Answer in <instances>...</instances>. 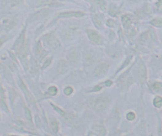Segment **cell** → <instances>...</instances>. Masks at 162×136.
Listing matches in <instances>:
<instances>
[{"label": "cell", "instance_id": "cell-17", "mask_svg": "<svg viewBox=\"0 0 162 136\" xmlns=\"http://www.w3.org/2000/svg\"><path fill=\"white\" fill-rule=\"evenodd\" d=\"M93 22L95 23V26L97 28H99V29L102 28V26H103V21H102V18L100 16L98 15V14H95L93 16Z\"/></svg>", "mask_w": 162, "mask_h": 136}, {"label": "cell", "instance_id": "cell-37", "mask_svg": "<svg viewBox=\"0 0 162 136\" xmlns=\"http://www.w3.org/2000/svg\"><path fill=\"white\" fill-rule=\"evenodd\" d=\"M52 106H53V107H54V108H55V110H57V111H58V112H59V113L60 114H61V115H65V112H64V111H62V110H61V109H60V108H59V107H56V106H54L53 105V104H52Z\"/></svg>", "mask_w": 162, "mask_h": 136}, {"label": "cell", "instance_id": "cell-3", "mask_svg": "<svg viewBox=\"0 0 162 136\" xmlns=\"http://www.w3.org/2000/svg\"><path fill=\"white\" fill-rule=\"evenodd\" d=\"M109 104V99L107 96H102L95 100V109L97 111H103L107 107Z\"/></svg>", "mask_w": 162, "mask_h": 136}, {"label": "cell", "instance_id": "cell-15", "mask_svg": "<svg viewBox=\"0 0 162 136\" xmlns=\"http://www.w3.org/2000/svg\"><path fill=\"white\" fill-rule=\"evenodd\" d=\"M14 24L15 23H14V22L13 20L8 19V18H6V19H4L2 21V26H3V27L6 30H9L11 29L12 27L14 26Z\"/></svg>", "mask_w": 162, "mask_h": 136}, {"label": "cell", "instance_id": "cell-21", "mask_svg": "<svg viewBox=\"0 0 162 136\" xmlns=\"http://www.w3.org/2000/svg\"><path fill=\"white\" fill-rule=\"evenodd\" d=\"M151 88L154 92H159L162 88V84L160 82H153L151 84Z\"/></svg>", "mask_w": 162, "mask_h": 136}, {"label": "cell", "instance_id": "cell-7", "mask_svg": "<svg viewBox=\"0 0 162 136\" xmlns=\"http://www.w3.org/2000/svg\"><path fill=\"white\" fill-rule=\"evenodd\" d=\"M88 33V38L92 42H95L96 44H102L103 43V40H102V38L99 36V34H98L96 31L92 30H87Z\"/></svg>", "mask_w": 162, "mask_h": 136}, {"label": "cell", "instance_id": "cell-28", "mask_svg": "<svg viewBox=\"0 0 162 136\" xmlns=\"http://www.w3.org/2000/svg\"><path fill=\"white\" fill-rule=\"evenodd\" d=\"M42 53V46L41 44V42H38V44L36 46V49H35V54L37 55H40Z\"/></svg>", "mask_w": 162, "mask_h": 136}, {"label": "cell", "instance_id": "cell-14", "mask_svg": "<svg viewBox=\"0 0 162 136\" xmlns=\"http://www.w3.org/2000/svg\"><path fill=\"white\" fill-rule=\"evenodd\" d=\"M92 131L96 134V136H104L106 130L103 126L95 124L92 126Z\"/></svg>", "mask_w": 162, "mask_h": 136}, {"label": "cell", "instance_id": "cell-20", "mask_svg": "<svg viewBox=\"0 0 162 136\" xmlns=\"http://www.w3.org/2000/svg\"><path fill=\"white\" fill-rule=\"evenodd\" d=\"M137 132L139 136H145V123L144 122H141L139 124V126H137Z\"/></svg>", "mask_w": 162, "mask_h": 136}, {"label": "cell", "instance_id": "cell-30", "mask_svg": "<svg viewBox=\"0 0 162 136\" xmlns=\"http://www.w3.org/2000/svg\"><path fill=\"white\" fill-rule=\"evenodd\" d=\"M73 89L72 87H67V88H65V94L67 95V96H69L73 93Z\"/></svg>", "mask_w": 162, "mask_h": 136}, {"label": "cell", "instance_id": "cell-16", "mask_svg": "<svg viewBox=\"0 0 162 136\" xmlns=\"http://www.w3.org/2000/svg\"><path fill=\"white\" fill-rule=\"evenodd\" d=\"M22 2V0H6V4L8 6V7L10 9H14V8L17 7L18 6L20 5Z\"/></svg>", "mask_w": 162, "mask_h": 136}, {"label": "cell", "instance_id": "cell-43", "mask_svg": "<svg viewBox=\"0 0 162 136\" xmlns=\"http://www.w3.org/2000/svg\"><path fill=\"white\" fill-rule=\"evenodd\" d=\"M131 1H133V2H139L140 0H131Z\"/></svg>", "mask_w": 162, "mask_h": 136}, {"label": "cell", "instance_id": "cell-12", "mask_svg": "<svg viewBox=\"0 0 162 136\" xmlns=\"http://www.w3.org/2000/svg\"><path fill=\"white\" fill-rule=\"evenodd\" d=\"M0 72H1L2 76L6 78V80L8 81V82H10V84H14V81H13V78H12L11 73H10L9 70H8L4 65H0Z\"/></svg>", "mask_w": 162, "mask_h": 136}, {"label": "cell", "instance_id": "cell-33", "mask_svg": "<svg viewBox=\"0 0 162 136\" xmlns=\"http://www.w3.org/2000/svg\"><path fill=\"white\" fill-rule=\"evenodd\" d=\"M133 79L132 77H129L127 78V80H126V85H127V87L130 86L132 84H133Z\"/></svg>", "mask_w": 162, "mask_h": 136}, {"label": "cell", "instance_id": "cell-9", "mask_svg": "<svg viewBox=\"0 0 162 136\" xmlns=\"http://www.w3.org/2000/svg\"><path fill=\"white\" fill-rule=\"evenodd\" d=\"M84 16V14L81 11H69V12H64V13H61L58 15L59 18H80Z\"/></svg>", "mask_w": 162, "mask_h": 136}, {"label": "cell", "instance_id": "cell-18", "mask_svg": "<svg viewBox=\"0 0 162 136\" xmlns=\"http://www.w3.org/2000/svg\"><path fill=\"white\" fill-rule=\"evenodd\" d=\"M47 12V10H41V11L38 12L37 14H34V15L32 16V17L30 18V22H34V21H36L37 19H38V18H40L43 17V16L45 15V14Z\"/></svg>", "mask_w": 162, "mask_h": 136}, {"label": "cell", "instance_id": "cell-2", "mask_svg": "<svg viewBox=\"0 0 162 136\" xmlns=\"http://www.w3.org/2000/svg\"><path fill=\"white\" fill-rule=\"evenodd\" d=\"M44 41L47 46H49L52 50H57L60 47V43L56 38L53 34H49L44 37Z\"/></svg>", "mask_w": 162, "mask_h": 136}, {"label": "cell", "instance_id": "cell-29", "mask_svg": "<svg viewBox=\"0 0 162 136\" xmlns=\"http://www.w3.org/2000/svg\"><path fill=\"white\" fill-rule=\"evenodd\" d=\"M25 115L26 117V119L31 123V122H32V116H31L30 111L27 107H26L25 108Z\"/></svg>", "mask_w": 162, "mask_h": 136}, {"label": "cell", "instance_id": "cell-27", "mask_svg": "<svg viewBox=\"0 0 162 136\" xmlns=\"http://www.w3.org/2000/svg\"><path fill=\"white\" fill-rule=\"evenodd\" d=\"M48 93H49L50 96H55L57 93V88H56L55 86L50 87V88H49V90H48Z\"/></svg>", "mask_w": 162, "mask_h": 136}, {"label": "cell", "instance_id": "cell-1", "mask_svg": "<svg viewBox=\"0 0 162 136\" xmlns=\"http://www.w3.org/2000/svg\"><path fill=\"white\" fill-rule=\"evenodd\" d=\"M134 74L141 82H144L146 78V69L143 62H140L134 69Z\"/></svg>", "mask_w": 162, "mask_h": 136}, {"label": "cell", "instance_id": "cell-32", "mask_svg": "<svg viewBox=\"0 0 162 136\" xmlns=\"http://www.w3.org/2000/svg\"><path fill=\"white\" fill-rule=\"evenodd\" d=\"M130 58H131V57H129V58H128L127 59H126V61H125V62H124V63L122 64V67H121L120 69H119V70H121V69H123V68L125 67V66H126V65H127L128 64L130 63Z\"/></svg>", "mask_w": 162, "mask_h": 136}, {"label": "cell", "instance_id": "cell-26", "mask_svg": "<svg viewBox=\"0 0 162 136\" xmlns=\"http://www.w3.org/2000/svg\"><path fill=\"white\" fill-rule=\"evenodd\" d=\"M109 13L112 16L117 15V14L118 13V9L116 6H114V5H111V8H110V10H109Z\"/></svg>", "mask_w": 162, "mask_h": 136}, {"label": "cell", "instance_id": "cell-4", "mask_svg": "<svg viewBox=\"0 0 162 136\" xmlns=\"http://www.w3.org/2000/svg\"><path fill=\"white\" fill-rule=\"evenodd\" d=\"M109 69V65L107 63H101L99 64L95 67L94 70V76L96 77H103L106 73H107Z\"/></svg>", "mask_w": 162, "mask_h": 136}, {"label": "cell", "instance_id": "cell-41", "mask_svg": "<svg viewBox=\"0 0 162 136\" xmlns=\"http://www.w3.org/2000/svg\"><path fill=\"white\" fill-rule=\"evenodd\" d=\"M106 84H107V86H111V84H112V82H111V81H107V82H106Z\"/></svg>", "mask_w": 162, "mask_h": 136}, {"label": "cell", "instance_id": "cell-39", "mask_svg": "<svg viewBox=\"0 0 162 136\" xmlns=\"http://www.w3.org/2000/svg\"><path fill=\"white\" fill-rule=\"evenodd\" d=\"M107 25L109 26H114V22H113L112 21H111V20H108V21H107Z\"/></svg>", "mask_w": 162, "mask_h": 136}, {"label": "cell", "instance_id": "cell-24", "mask_svg": "<svg viewBox=\"0 0 162 136\" xmlns=\"http://www.w3.org/2000/svg\"><path fill=\"white\" fill-rule=\"evenodd\" d=\"M153 104L156 107H162V98L160 96H156L153 100Z\"/></svg>", "mask_w": 162, "mask_h": 136}, {"label": "cell", "instance_id": "cell-13", "mask_svg": "<svg viewBox=\"0 0 162 136\" xmlns=\"http://www.w3.org/2000/svg\"><path fill=\"white\" fill-rule=\"evenodd\" d=\"M107 53L111 58H117V57H118L119 54H120V53H119V50L117 48L116 46H109L108 48L107 49Z\"/></svg>", "mask_w": 162, "mask_h": 136}, {"label": "cell", "instance_id": "cell-11", "mask_svg": "<svg viewBox=\"0 0 162 136\" xmlns=\"http://www.w3.org/2000/svg\"><path fill=\"white\" fill-rule=\"evenodd\" d=\"M19 86H20L21 89L22 90V92H24L26 98V100H28L29 103H33V102H34V99H33L32 96H31L30 92L28 90V88H26V84L22 82V81L21 79L19 80Z\"/></svg>", "mask_w": 162, "mask_h": 136}, {"label": "cell", "instance_id": "cell-42", "mask_svg": "<svg viewBox=\"0 0 162 136\" xmlns=\"http://www.w3.org/2000/svg\"><path fill=\"white\" fill-rule=\"evenodd\" d=\"M4 40H2V38H0V46H1V45L2 44V42H3Z\"/></svg>", "mask_w": 162, "mask_h": 136}, {"label": "cell", "instance_id": "cell-34", "mask_svg": "<svg viewBox=\"0 0 162 136\" xmlns=\"http://www.w3.org/2000/svg\"><path fill=\"white\" fill-rule=\"evenodd\" d=\"M96 2H97V4L100 7H104L105 5H106V2H105L104 0H96Z\"/></svg>", "mask_w": 162, "mask_h": 136}, {"label": "cell", "instance_id": "cell-22", "mask_svg": "<svg viewBox=\"0 0 162 136\" xmlns=\"http://www.w3.org/2000/svg\"><path fill=\"white\" fill-rule=\"evenodd\" d=\"M50 126H51L52 130H53V132L57 133L58 129H59V125H58V122L56 119H52L50 122Z\"/></svg>", "mask_w": 162, "mask_h": 136}, {"label": "cell", "instance_id": "cell-31", "mask_svg": "<svg viewBox=\"0 0 162 136\" xmlns=\"http://www.w3.org/2000/svg\"><path fill=\"white\" fill-rule=\"evenodd\" d=\"M126 118H127L128 120H133V119H135V114L133 113V112H129V113L126 115Z\"/></svg>", "mask_w": 162, "mask_h": 136}, {"label": "cell", "instance_id": "cell-8", "mask_svg": "<svg viewBox=\"0 0 162 136\" xmlns=\"http://www.w3.org/2000/svg\"><path fill=\"white\" fill-rule=\"evenodd\" d=\"M67 58L71 65H76L80 62V54L78 51H72L68 54Z\"/></svg>", "mask_w": 162, "mask_h": 136}, {"label": "cell", "instance_id": "cell-23", "mask_svg": "<svg viewBox=\"0 0 162 136\" xmlns=\"http://www.w3.org/2000/svg\"><path fill=\"white\" fill-rule=\"evenodd\" d=\"M150 23L154 26L162 27V18H155V19L152 20Z\"/></svg>", "mask_w": 162, "mask_h": 136}, {"label": "cell", "instance_id": "cell-44", "mask_svg": "<svg viewBox=\"0 0 162 136\" xmlns=\"http://www.w3.org/2000/svg\"><path fill=\"white\" fill-rule=\"evenodd\" d=\"M45 136H49V135H45Z\"/></svg>", "mask_w": 162, "mask_h": 136}, {"label": "cell", "instance_id": "cell-25", "mask_svg": "<svg viewBox=\"0 0 162 136\" xmlns=\"http://www.w3.org/2000/svg\"><path fill=\"white\" fill-rule=\"evenodd\" d=\"M148 39H149V34H148V33L147 32L143 33L141 35V37H140V42H141V43H143V44L146 43V42H148Z\"/></svg>", "mask_w": 162, "mask_h": 136}, {"label": "cell", "instance_id": "cell-35", "mask_svg": "<svg viewBox=\"0 0 162 136\" xmlns=\"http://www.w3.org/2000/svg\"><path fill=\"white\" fill-rule=\"evenodd\" d=\"M156 6H157L159 11L162 13V0H159V2L156 3Z\"/></svg>", "mask_w": 162, "mask_h": 136}, {"label": "cell", "instance_id": "cell-40", "mask_svg": "<svg viewBox=\"0 0 162 136\" xmlns=\"http://www.w3.org/2000/svg\"><path fill=\"white\" fill-rule=\"evenodd\" d=\"M159 133H160V135L162 136V123H161V122L160 123V129H159Z\"/></svg>", "mask_w": 162, "mask_h": 136}, {"label": "cell", "instance_id": "cell-10", "mask_svg": "<svg viewBox=\"0 0 162 136\" xmlns=\"http://www.w3.org/2000/svg\"><path fill=\"white\" fill-rule=\"evenodd\" d=\"M68 68H69L68 62L65 59H61L57 63V69L58 73H60V74H64L65 73H66Z\"/></svg>", "mask_w": 162, "mask_h": 136}, {"label": "cell", "instance_id": "cell-36", "mask_svg": "<svg viewBox=\"0 0 162 136\" xmlns=\"http://www.w3.org/2000/svg\"><path fill=\"white\" fill-rule=\"evenodd\" d=\"M51 58H49V59H48L47 61H46L45 62V64L43 65V69H45V68H47L49 65H50V63H51Z\"/></svg>", "mask_w": 162, "mask_h": 136}, {"label": "cell", "instance_id": "cell-38", "mask_svg": "<svg viewBox=\"0 0 162 136\" xmlns=\"http://www.w3.org/2000/svg\"><path fill=\"white\" fill-rule=\"evenodd\" d=\"M102 89V87L101 86H96L94 88L93 91L94 92H98V91H100Z\"/></svg>", "mask_w": 162, "mask_h": 136}, {"label": "cell", "instance_id": "cell-6", "mask_svg": "<svg viewBox=\"0 0 162 136\" xmlns=\"http://www.w3.org/2000/svg\"><path fill=\"white\" fill-rule=\"evenodd\" d=\"M25 32L26 30L24 29L22 31L21 34L19 35V37L18 38L17 40H16L15 43L14 45V49L17 52L21 51L22 49L23 48V44H24V42H25Z\"/></svg>", "mask_w": 162, "mask_h": 136}, {"label": "cell", "instance_id": "cell-5", "mask_svg": "<svg viewBox=\"0 0 162 136\" xmlns=\"http://www.w3.org/2000/svg\"><path fill=\"white\" fill-rule=\"evenodd\" d=\"M95 54L93 50H88L84 54V62L85 66H91L95 62Z\"/></svg>", "mask_w": 162, "mask_h": 136}, {"label": "cell", "instance_id": "cell-19", "mask_svg": "<svg viewBox=\"0 0 162 136\" xmlns=\"http://www.w3.org/2000/svg\"><path fill=\"white\" fill-rule=\"evenodd\" d=\"M122 23H123L124 27L126 30L131 26V21H130V17L128 15H124L122 17Z\"/></svg>", "mask_w": 162, "mask_h": 136}]
</instances>
